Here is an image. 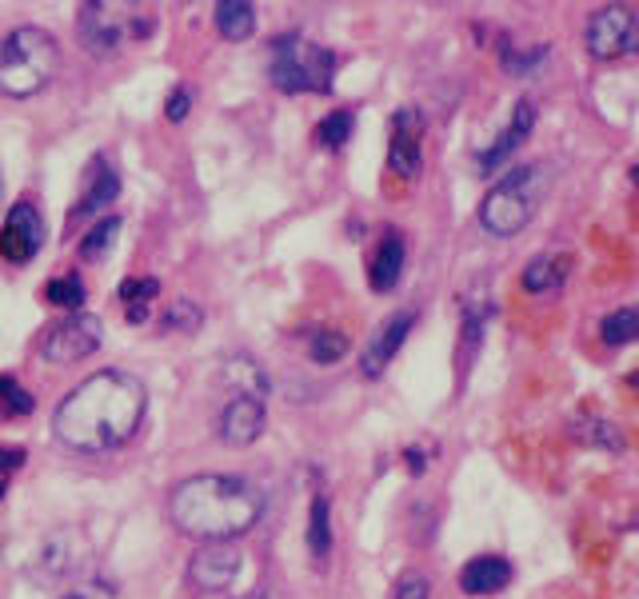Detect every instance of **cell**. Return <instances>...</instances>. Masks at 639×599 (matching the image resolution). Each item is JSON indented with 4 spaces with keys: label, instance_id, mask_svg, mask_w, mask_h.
I'll return each instance as SVG.
<instances>
[{
    "label": "cell",
    "instance_id": "1",
    "mask_svg": "<svg viewBox=\"0 0 639 599\" xmlns=\"http://www.w3.org/2000/svg\"><path fill=\"white\" fill-rule=\"evenodd\" d=\"M149 392L129 372H92L52 412V436L80 456H104L124 448L144 424Z\"/></svg>",
    "mask_w": 639,
    "mask_h": 599
},
{
    "label": "cell",
    "instance_id": "2",
    "mask_svg": "<svg viewBox=\"0 0 639 599\" xmlns=\"http://www.w3.org/2000/svg\"><path fill=\"white\" fill-rule=\"evenodd\" d=\"M260 511H264V496L256 484L220 471L180 479L169 496V519L176 531L200 544H229L236 536H248L260 524Z\"/></svg>",
    "mask_w": 639,
    "mask_h": 599
},
{
    "label": "cell",
    "instance_id": "3",
    "mask_svg": "<svg viewBox=\"0 0 639 599\" xmlns=\"http://www.w3.org/2000/svg\"><path fill=\"white\" fill-rule=\"evenodd\" d=\"M551 189V164L536 160V164H516L488 189V196L479 200V229L496 240H511L528 229L531 216L539 212L544 196Z\"/></svg>",
    "mask_w": 639,
    "mask_h": 599
},
{
    "label": "cell",
    "instance_id": "4",
    "mask_svg": "<svg viewBox=\"0 0 639 599\" xmlns=\"http://www.w3.org/2000/svg\"><path fill=\"white\" fill-rule=\"evenodd\" d=\"M60 69V44L37 24H20L0 44V97L29 100L52 84Z\"/></svg>",
    "mask_w": 639,
    "mask_h": 599
},
{
    "label": "cell",
    "instance_id": "5",
    "mask_svg": "<svg viewBox=\"0 0 639 599\" xmlns=\"http://www.w3.org/2000/svg\"><path fill=\"white\" fill-rule=\"evenodd\" d=\"M268 77L280 92H328L336 77V52L304 32H280L268 49Z\"/></svg>",
    "mask_w": 639,
    "mask_h": 599
},
{
    "label": "cell",
    "instance_id": "6",
    "mask_svg": "<svg viewBox=\"0 0 639 599\" xmlns=\"http://www.w3.org/2000/svg\"><path fill=\"white\" fill-rule=\"evenodd\" d=\"M152 12L136 9V4H80V40L92 57H112V52L132 37H149Z\"/></svg>",
    "mask_w": 639,
    "mask_h": 599
},
{
    "label": "cell",
    "instance_id": "7",
    "mask_svg": "<svg viewBox=\"0 0 639 599\" xmlns=\"http://www.w3.org/2000/svg\"><path fill=\"white\" fill-rule=\"evenodd\" d=\"M584 44L596 60H619L639 52V12L628 4H604L588 17Z\"/></svg>",
    "mask_w": 639,
    "mask_h": 599
},
{
    "label": "cell",
    "instance_id": "8",
    "mask_svg": "<svg viewBox=\"0 0 639 599\" xmlns=\"http://www.w3.org/2000/svg\"><path fill=\"white\" fill-rule=\"evenodd\" d=\"M100 344H104V319L92 316V312H77V316L52 324L40 352H44L49 364H80V359H89Z\"/></svg>",
    "mask_w": 639,
    "mask_h": 599
},
{
    "label": "cell",
    "instance_id": "9",
    "mask_svg": "<svg viewBox=\"0 0 639 599\" xmlns=\"http://www.w3.org/2000/svg\"><path fill=\"white\" fill-rule=\"evenodd\" d=\"M424 132H428V120L416 104H404V109L392 112L388 172H396L399 180H416L419 169H424Z\"/></svg>",
    "mask_w": 639,
    "mask_h": 599
},
{
    "label": "cell",
    "instance_id": "10",
    "mask_svg": "<svg viewBox=\"0 0 639 599\" xmlns=\"http://www.w3.org/2000/svg\"><path fill=\"white\" fill-rule=\"evenodd\" d=\"M44 244V216L32 200H17L0 224V260H9L12 268L32 264Z\"/></svg>",
    "mask_w": 639,
    "mask_h": 599
},
{
    "label": "cell",
    "instance_id": "11",
    "mask_svg": "<svg viewBox=\"0 0 639 599\" xmlns=\"http://www.w3.org/2000/svg\"><path fill=\"white\" fill-rule=\"evenodd\" d=\"M419 312L416 308H399L392 312L384 324H379L376 332H372L368 348H364V356H359V372L368 379H379L384 376V368L392 364V356H396L399 348H404V339L412 336V328H416Z\"/></svg>",
    "mask_w": 639,
    "mask_h": 599
},
{
    "label": "cell",
    "instance_id": "12",
    "mask_svg": "<svg viewBox=\"0 0 639 599\" xmlns=\"http://www.w3.org/2000/svg\"><path fill=\"white\" fill-rule=\"evenodd\" d=\"M244 568V556H240L232 544H200L196 556L189 559V583L196 591H224L232 588V579Z\"/></svg>",
    "mask_w": 639,
    "mask_h": 599
},
{
    "label": "cell",
    "instance_id": "13",
    "mask_svg": "<svg viewBox=\"0 0 639 599\" xmlns=\"http://www.w3.org/2000/svg\"><path fill=\"white\" fill-rule=\"evenodd\" d=\"M536 120H539V109H536V100L531 97H519L516 100V109H511V120H508V129L499 132L496 140H491L488 149H479L476 152V164L484 176H491V172L504 164V160L511 156V152L524 149V140H531V129H536Z\"/></svg>",
    "mask_w": 639,
    "mask_h": 599
},
{
    "label": "cell",
    "instance_id": "14",
    "mask_svg": "<svg viewBox=\"0 0 639 599\" xmlns=\"http://www.w3.org/2000/svg\"><path fill=\"white\" fill-rule=\"evenodd\" d=\"M264 424H268L264 399L244 396V392H236V396L220 408V439L232 444V448H248V444H256V439L264 436Z\"/></svg>",
    "mask_w": 639,
    "mask_h": 599
},
{
    "label": "cell",
    "instance_id": "15",
    "mask_svg": "<svg viewBox=\"0 0 639 599\" xmlns=\"http://www.w3.org/2000/svg\"><path fill=\"white\" fill-rule=\"evenodd\" d=\"M120 196V176L116 169H112V160L97 156L84 169V180H80V196H77V209L69 212V229L72 224H80V220L97 216L104 204H112V200Z\"/></svg>",
    "mask_w": 639,
    "mask_h": 599
},
{
    "label": "cell",
    "instance_id": "16",
    "mask_svg": "<svg viewBox=\"0 0 639 599\" xmlns=\"http://www.w3.org/2000/svg\"><path fill=\"white\" fill-rule=\"evenodd\" d=\"M511 564L508 556H496V551H484V556L468 559L464 568H459V591L464 596H496L511 583Z\"/></svg>",
    "mask_w": 639,
    "mask_h": 599
},
{
    "label": "cell",
    "instance_id": "17",
    "mask_svg": "<svg viewBox=\"0 0 639 599\" xmlns=\"http://www.w3.org/2000/svg\"><path fill=\"white\" fill-rule=\"evenodd\" d=\"M404 260H408V244H404V236L396 229H388L368 260V288L379 292V296L396 288L399 276H404Z\"/></svg>",
    "mask_w": 639,
    "mask_h": 599
},
{
    "label": "cell",
    "instance_id": "18",
    "mask_svg": "<svg viewBox=\"0 0 639 599\" xmlns=\"http://www.w3.org/2000/svg\"><path fill=\"white\" fill-rule=\"evenodd\" d=\"M568 276H571L568 252H544V256H531L528 264H524L519 284H524V292H531V296H551V292H559L568 284Z\"/></svg>",
    "mask_w": 639,
    "mask_h": 599
},
{
    "label": "cell",
    "instance_id": "19",
    "mask_svg": "<svg viewBox=\"0 0 639 599\" xmlns=\"http://www.w3.org/2000/svg\"><path fill=\"white\" fill-rule=\"evenodd\" d=\"M308 556L316 559V564H324V559L332 556V499L328 491H316L308 504Z\"/></svg>",
    "mask_w": 639,
    "mask_h": 599
},
{
    "label": "cell",
    "instance_id": "20",
    "mask_svg": "<svg viewBox=\"0 0 639 599\" xmlns=\"http://www.w3.org/2000/svg\"><path fill=\"white\" fill-rule=\"evenodd\" d=\"M216 29H220V37L232 40V44L248 40L252 32H256V4H248V0H220Z\"/></svg>",
    "mask_w": 639,
    "mask_h": 599
},
{
    "label": "cell",
    "instance_id": "21",
    "mask_svg": "<svg viewBox=\"0 0 639 599\" xmlns=\"http://www.w3.org/2000/svg\"><path fill=\"white\" fill-rule=\"evenodd\" d=\"M599 339L608 348H628V344H639V304H623V308L608 312L599 319Z\"/></svg>",
    "mask_w": 639,
    "mask_h": 599
},
{
    "label": "cell",
    "instance_id": "22",
    "mask_svg": "<svg viewBox=\"0 0 639 599\" xmlns=\"http://www.w3.org/2000/svg\"><path fill=\"white\" fill-rule=\"evenodd\" d=\"M571 436L584 439V444H591V448L623 451V436H619L616 424H611V419H604V416H579L576 428H571Z\"/></svg>",
    "mask_w": 639,
    "mask_h": 599
},
{
    "label": "cell",
    "instance_id": "23",
    "mask_svg": "<svg viewBox=\"0 0 639 599\" xmlns=\"http://www.w3.org/2000/svg\"><path fill=\"white\" fill-rule=\"evenodd\" d=\"M352 132H356V112L352 109H336L328 112V116L320 120L316 124V140H320V149H328V152H339L344 144L352 140Z\"/></svg>",
    "mask_w": 639,
    "mask_h": 599
},
{
    "label": "cell",
    "instance_id": "24",
    "mask_svg": "<svg viewBox=\"0 0 639 599\" xmlns=\"http://www.w3.org/2000/svg\"><path fill=\"white\" fill-rule=\"evenodd\" d=\"M84 296H89V292H84V280H80L77 272L57 276V280H49V284H44V300H49V304H57V308H64L69 316H77L80 304H84Z\"/></svg>",
    "mask_w": 639,
    "mask_h": 599
},
{
    "label": "cell",
    "instance_id": "25",
    "mask_svg": "<svg viewBox=\"0 0 639 599\" xmlns=\"http://www.w3.org/2000/svg\"><path fill=\"white\" fill-rule=\"evenodd\" d=\"M348 348H352V339L339 328H316L308 336V356L316 359V364H336V359L348 356Z\"/></svg>",
    "mask_w": 639,
    "mask_h": 599
},
{
    "label": "cell",
    "instance_id": "26",
    "mask_svg": "<svg viewBox=\"0 0 639 599\" xmlns=\"http://www.w3.org/2000/svg\"><path fill=\"white\" fill-rule=\"evenodd\" d=\"M120 236V216H104L89 236L80 240V260H104Z\"/></svg>",
    "mask_w": 639,
    "mask_h": 599
},
{
    "label": "cell",
    "instance_id": "27",
    "mask_svg": "<svg viewBox=\"0 0 639 599\" xmlns=\"http://www.w3.org/2000/svg\"><path fill=\"white\" fill-rule=\"evenodd\" d=\"M544 57H548V44H536V49H516L508 37H499V64H504L511 77H524V72H531Z\"/></svg>",
    "mask_w": 639,
    "mask_h": 599
},
{
    "label": "cell",
    "instance_id": "28",
    "mask_svg": "<svg viewBox=\"0 0 639 599\" xmlns=\"http://www.w3.org/2000/svg\"><path fill=\"white\" fill-rule=\"evenodd\" d=\"M200 324H204V312H200V304L189 296L172 300L164 319H160V328L164 332H200Z\"/></svg>",
    "mask_w": 639,
    "mask_h": 599
},
{
    "label": "cell",
    "instance_id": "29",
    "mask_svg": "<svg viewBox=\"0 0 639 599\" xmlns=\"http://www.w3.org/2000/svg\"><path fill=\"white\" fill-rule=\"evenodd\" d=\"M160 296V280L152 276H136V280H124L120 284V300L129 304V308H149V300Z\"/></svg>",
    "mask_w": 639,
    "mask_h": 599
},
{
    "label": "cell",
    "instance_id": "30",
    "mask_svg": "<svg viewBox=\"0 0 639 599\" xmlns=\"http://www.w3.org/2000/svg\"><path fill=\"white\" fill-rule=\"evenodd\" d=\"M0 408L9 412V416H29V412H32V396L20 388L12 376H0Z\"/></svg>",
    "mask_w": 639,
    "mask_h": 599
},
{
    "label": "cell",
    "instance_id": "31",
    "mask_svg": "<svg viewBox=\"0 0 639 599\" xmlns=\"http://www.w3.org/2000/svg\"><path fill=\"white\" fill-rule=\"evenodd\" d=\"M392 596H396V599H432V579L424 576L419 568H408L404 576L396 579Z\"/></svg>",
    "mask_w": 639,
    "mask_h": 599
},
{
    "label": "cell",
    "instance_id": "32",
    "mask_svg": "<svg viewBox=\"0 0 639 599\" xmlns=\"http://www.w3.org/2000/svg\"><path fill=\"white\" fill-rule=\"evenodd\" d=\"M60 599H116V588H112L109 579H84V583H77Z\"/></svg>",
    "mask_w": 639,
    "mask_h": 599
},
{
    "label": "cell",
    "instance_id": "33",
    "mask_svg": "<svg viewBox=\"0 0 639 599\" xmlns=\"http://www.w3.org/2000/svg\"><path fill=\"white\" fill-rule=\"evenodd\" d=\"M189 109H192V92L189 89H176L169 97V109H164V112H169V120H176V124H180V120L189 116Z\"/></svg>",
    "mask_w": 639,
    "mask_h": 599
},
{
    "label": "cell",
    "instance_id": "34",
    "mask_svg": "<svg viewBox=\"0 0 639 599\" xmlns=\"http://www.w3.org/2000/svg\"><path fill=\"white\" fill-rule=\"evenodd\" d=\"M404 459H408L412 476H424V471H428V451L424 448H404Z\"/></svg>",
    "mask_w": 639,
    "mask_h": 599
},
{
    "label": "cell",
    "instance_id": "35",
    "mask_svg": "<svg viewBox=\"0 0 639 599\" xmlns=\"http://www.w3.org/2000/svg\"><path fill=\"white\" fill-rule=\"evenodd\" d=\"M20 464H24V448H0V471H17Z\"/></svg>",
    "mask_w": 639,
    "mask_h": 599
},
{
    "label": "cell",
    "instance_id": "36",
    "mask_svg": "<svg viewBox=\"0 0 639 599\" xmlns=\"http://www.w3.org/2000/svg\"><path fill=\"white\" fill-rule=\"evenodd\" d=\"M124 319H129V324H144V319H149V308H124Z\"/></svg>",
    "mask_w": 639,
    "mask_h": 599
},
{
    "label": "cell",
    "instance_id": "37",
    "mask_svg": "<svg viewBox=\"0 0 639 599\" xmlns=\"http://www.w3.org/2000/svg\"><path fill=\"white\" fill-rule=\"evenodd\" d=\"M628 388L639 392V372H631V376H628Z\"/></svg>",
    "mask_w": 639,
    "mask_h": 599
},
{
    "label": "cell",
    "instance_id": "38",
    "mask_svg": "<svg viewBox=\"0 0 639 599\" xmlns=\"http://www.w3.org/2000/svg\"><path fill=\"white\" fill-rule=\"evenodd\" d=\"M631 184H636V189H639V164H636V169H631Z\"/></svg>",
    "mask_w": 639,
    "mask_h": 599
},
{
    "label": "cell",
    "instance_id": "39",
    "mask_svg": "<svg viewBox=\"0 0 639 599\" xmlns=\"http://www.w3.org/2000/svg\"><path fill=\"white\" fill-rule=\"evenodd\" d=\"M244 599H272V596H264V591H252V596H244Z\"/></svg>",
    "mask_w": 639,
    "mask_h": 599
},
{
    "label": "cell",
    "instance_id": "40",
    "mask_svg": "<svg viewBox=\"0 0 639 599\" xmlns=\"http://www.w3.org/2000/svg\"><path fill=\"white\" fill-rule=\"evenodd\" d=\"M623 528H628V531H639V519H636V524H623Z\"/></svg>",
    "mask_w": 639,
    "mask_h": 599
}]
</instances>
